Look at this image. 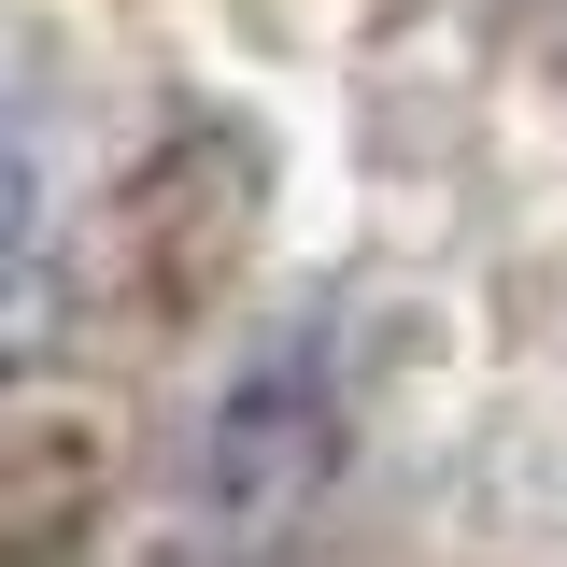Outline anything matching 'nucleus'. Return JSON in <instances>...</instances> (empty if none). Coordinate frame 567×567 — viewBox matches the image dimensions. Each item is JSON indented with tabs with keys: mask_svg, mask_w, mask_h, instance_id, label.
<instances>
[{
	"mask_svg": "<svg viewBox=\"0 0 567 567\" xmlns=\"http://www.w3.org/2000/svg\"><path fill=\"white\" fill-rule=\"evenodd\" d=\"M327 454H341V369H327V327H270V341L213 383V412H199V511L270 525V511H298V496L327 483Z\"/></svg>",
	"mask_w": 567,
	"mask_h": 567,
	"instance_id": "obj_1",
	"label": "nucleus"
}]
</instances>
